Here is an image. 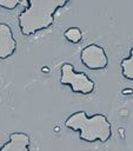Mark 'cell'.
<instances>
[{"mask_svg": "<svg viewBox=\"0 0 133 151\" xmlns=\"http://www.w3.org/2000/svg\"><path fill=\"white\" fill-rule=\"evenodd\" d=\"M64 35L72 44H78L82 39V33H81L80 28H78V27H69V28H67L65 31Z\"/></svg>", "mask_w": 133, "mask_h": 151, "instance_id": "cell-8", "label": "cell"}, {"mask_svg": "<svg viewBox=\"0 0 133 151\" xmlns=\"http://www.w3.org/2000/svg\"><path fill=\"white\" fill-rule=\"evenodd\" d=\"M16 47L18 42L11 26L5 22H0V60L12 57L15 53Z\"/></svg>", "mask_w": 133, "mask_h": 151, "instance_id": "cell-5", "label": "cell"}, {"mask_svg": "<svg viewBox=\"0 0 133 151\" xmlns=\"http://www.w3.org/2000/svg\"><path fill=\"white\" fill-rule=\"evenodd\" d=\"M31 138L26 132H12L0 151H29Z\"/></svg>", "mask_w": 133, "mask_h": 151, "instance_id": "cell-6", "label": "cell"}, {"mask_svg": "<svg viewBox=\"0 0 133 151\" xmlns=\"http://www.w3.org/2000/svg\"><path fill=\"white\" fill-rule=\"evenodd\" d=\"M60 84L65 86H69L74 93H79L84 96L91 94L95 90L94 81L85 72L75 71L73 65L69 63H65L61 65Z\"/></svg>", "mask_w": 133, "mask_h": 151, "instance_id": "cell-3", "label": "cell"}, {"mask_svg": "<svg viewBox=\"0 0 133 151\" xmlns=\"http://www.w3.org/2000/svg\"><path fill=\"white\" fill-rule=\"evenodd\" d=\"M65 126L79 132V138L86 143H107L112 137V125L102 113L88 117L85 111H75L66 118Z\"/></svg>", "mask_w": 133, "mask_h": 151, "instance_id": "cell-2", "label": "cell"}, {"mask_svg": "<svg viewBox=\"0 0 133 151\" xmlns=\"http://www.w3.org/2000/svg\"><path fill=\"white\" fill-rule=\"evenodd\" d=\"M121 74L125 79L133 81V46L129 50V54L127 58L122 59L120 63Z\"/></svg>", "mask_w": 133, "mask_h": 151, "instance_id": "cell-7", "label": "cell"}, {"mask_svg": "<svg viewBox=\"0 0 133 151\" xmlns=\"http://www.w3.org/2000/svg\"><path fill=\"white\" fill-rule=\"evenodd\" d=\"M80 60L85 67L92 71L104 70L108 65V58L105 50L97 44L85 46L80 52Z\"/></svg>", "mask_w": 133, "mask_h": 151, "instance_id": "cell-4", "label": "cell"}, {"mask_svg": "<svg viewBox=\"0 0 133 151\" xmlns=\"http://www.w3.org/2000/svg\"><path fill=\"white\" fill-rule=\"evenodd\" d=\"M20 4V0H0V7L5 9H14Z\"/></svg>", "mask_w": 133, "mask_h": 151, "instance_id": "cell-9", "label": "cell"}, {"mask_svg": "<svg viewBox=\"0 0 133 151\" xmlns=\"http://www.w3.org/2000/svg\"><path fill=\"white\" fill-rule=\"evenodd\" d=\"M71 0H27L28 6L19 14L18 25L25 37H31L38 32L53 26L54 14L65 7Z\"/></svg>", "mask_w": 133, "mask_h": 151, "instance_id": "cell-1", "label": "cell"}]
</instances>
